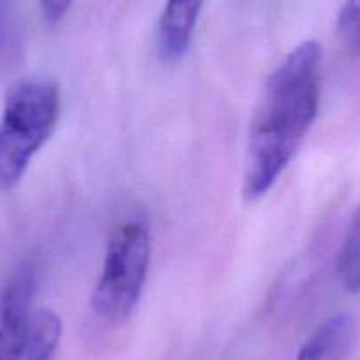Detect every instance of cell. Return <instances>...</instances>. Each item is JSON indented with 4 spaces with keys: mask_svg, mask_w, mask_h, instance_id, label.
<instances>
[{
    "mask_svg": "<svg viewBox=\"0 0 360 360\" xmlns=\"http://www.w3.org/2000/svg\"><path fill=\"white\" fill-rule=\"evenodd\" d=\"M36 276L23 263L0 288V360H22L32 318Z\"/></svg>",
    "mask_w": 360,
    "mask_h": 360,
    "instance_id": "277c9868",
    "label": "cell"
},
{
    "mask_svg": "<svg viewBox=\"0 0 360 360\" xmlns=\"http://www.w3.org/2000/svg\"><path fill=\"white\" fill-rule=\"evenodd\" d=\"M60 117V90L44 76H30L8 90L0 117V191L18 184L34 155L50 140Z\"/></svg>",
    "mask_w": 360,
    "mask_h": 360,
    "instance_id": "7a4b0ae2",
    "label": "cell"
},
{
    "mask_svg": "<svg viewBox=\"0 0 360 360\" xmlns=\"http://www.w3.org/2000/svg\"><path fill=\"white\" fill-rule=\"evenodd\" d=\"M75 0H39L41 13L50 25L62 22Z\"/></svg>",
    "mask_w": 360,
    "mask_h": 360,
    "instance_id": "30bf717a",
    "label": "cell"
},
{
    "mask_svg": "<svg viewBox=\"0 0 360 360\" xmlns=\"http://www.w3.org/2000/svg\"><path fill=\"white\" fill-rule=\"evenodd\" d=\"M338 276L339 279H341V285L346 292L360 293V262L346 266V269L341 270Z\"/></svg>",
    "mask_w": 360,
    "mask_h": 360,
    "instance_id": "8fae6325",
    "label": "cell"
},
{
    "mask_svg": "<svg viewBox=\"0 0 360 360\" xmlns=\"http://www.w3.org/2000/svg\"><path fill=\"white\" fill-rule=\"evenodd\" d=\"M355 332L352 314H332L314 328L299 349L295 360H346L355 341Z\"/></svg>",
    "mask_w": 360,
    "mask_h": 360,
    "instance_id": "8992f818",
    "label": "cell"
},
{
    "mask_svg": "<svg viewBox=\"0 0 360 360\" xmlns=\"http://www.w3.org/2000/svg\"><path fill=\"white\" fill-rule=\"evenodd\" d=\"M152 258L148 224L129 219L115 228L106 248L101 276L92 293V309L105 321H124L140 302Z\"/></svg>",
    "mask_w": 360,
    "mask_h": 360,
    "instance_id": "3957f363",
    "label": "cell"
},
{
    "mask_svg": "<svg viewBox=\"0 0 360 360\" xmlns=\"http://www.w3.org/2000/svg\"><path fill=\"white\" fill-rule=\"evenodd\" d=\"M60 339V316L48 307L37 309L30 318L25 348H23V360H55Z\"/></svg>",
    "mask_w": 360,
    "mask_h": 360,
    "instance_id": "52a82bcc",
    "label": "cell"
},
{
    "mask_svg": "<svg viewBox=\"0 0 360 360\" xmlns=\"http://www.w3.org/2000/svg\"><path fill=\"white\" fill-rule=\"evenodd\" d=\"M321 46L309 39L290 51L263 86L249 126L242 195L258 202L276 186L316 120Z\"/></svg>",
    "mask_w": 360,
    "mask_h": 360,
    "instance_id": "6da1fadb",
    "label": "cell"
},
{
    "mask_svg": "<svg viewBox=\"0 0 360 360\" xmlns=\"http://www.w3.org/2000/svg\"><path fill=\"white\" fill-rule=\"evenodd\" d=\"M338 36L352 55H360V0H346L339 11Z\"/></svg>",
    "mask_w": 360,
    "mask_h": 360,
    "instance_id": "ba28073f",
    "label": "cell"
},
{
    "mask_svg": "<svg viewBox=\"0 0 360 360\" xmlns=\"http://www.w3.org/2000/svg\"><path fill=\"white\" fill-rule=\"evenodd\" d=\"M205 0H166L158 23V51L165 64H175L191 48Z\"/></svg>",
    "mask_w": 360,
    "mask_h": 360,
    "instance_id": "5b68a950",
    "label": "cell"
},
{
    "mask_svg": "<svg viewBox=\"0 0 360 360\" xmlns=\"http://www.w3.org/2000/svg\"><path fill=\"white\" fill-rule=\"evenodd\" d=\"M360 262V207L353 214L349 226L346 230L345 238L341 242V248L335 258V272H341L346 266Z\"/></svg>",
    "mask_w": 360,
    "mask_h": 360,
    "instance_id": "9c48e42d",
    "label": "cell"
}]
</instances>
